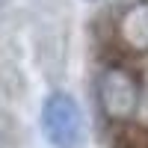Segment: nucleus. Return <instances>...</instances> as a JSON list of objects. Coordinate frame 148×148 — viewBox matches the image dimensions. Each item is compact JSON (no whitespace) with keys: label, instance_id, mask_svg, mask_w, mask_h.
I'll list each match as a JSON object with an SVG mask.
<instances>
[{"label":"nucleus","instance_id":"7ed1b4c3","mask_svg":"<svg viewBox=\"0 0 148 148\" xmlns=\"http://www.w3.org/2000/svg\"><path fill=\"white\" fill-rule=\"evenodd\" d=\"M119 42L133 53H148V0L125 9L119 18Z\"/></svg>","mask_w":148,"mask_h":148},{"label":"nucleus","instance_id":"f257e3e1","mask_svg":"<svg viewBox=\"0 0 148 148\" xmlns=\"http://www.w3.org/2000/svg\"><path fill=\"white\" fill-rule=\"evenodd\" d=\"M139 80L136 74L121 68V65H110L101 71L98 77V104H101L104 116L113 121H127L136 116L139 110Z\"/></svg>","mask_w":148,"mask_h":148},{"label":"nucleus","instance_id":"f03ea898","mask_svg":"<svg viewBox=\"0 0 148 148\" xmlns=\"http://www.w3.org/2000/svg\"><path fill=\"white\" fill-rule=\"evenodd\" d=\"M42 130L53 148H74L83 133L80 107L68 95H51L42 107Z\"/></svg>","mask_w":148,"mask_h":148}]
</instances>
